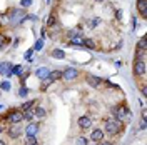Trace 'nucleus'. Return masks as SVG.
<instances>
[{
    "mask_svg": "<svg viewBox=\"0 0 147 145\" xmlns=\"http://www.w3.org/2000/svg\"><path fill=\"white\" fill-rule=\"evenodd\" d=\"M77 145H87V138H85V137H80V138L77 140Z\"/></svg>",
    "mask_w": 147,
    "mask_h": 145,
    "instance_id": "33",
    "label": "nucleus"
},
{
    "mask_svg": "<svg viewBox=\"0 0 147 145\" xmlns=\"http://www.w3.org/2000/svg\"><path fill=\"white\" fill-rule=\"evenodd\" d=\"M92 125V118L89 115H84V117L79 118V127L80 128H90Z\"/></svg>",
    "mask_w": 147,
    "mask_h": 145,
    "instance_id": "12",
    "label": "nucleus"
},
{
    "mask_svg": "<svg viewBox=\"0 0 147 145\" xmlns=\"http://www.w3.org/2000/svg\"><path fill=\"white\" fill-rule=\"evenodd\" d=\"M10 68H12V64H10V62H2V64H0V73H2V75H9Z\"/></svg>",
    "mask_w": 147,
    "mask_h": 145,
    "instance_id": "13",
    "label": "nucleus"
},
{
    "mask_svg": "<svg viewBox=\"0 0 147 145\" xmlns=\"http://www.w3.org/2000/svg\"><path fill=\"white\" fill-rule=\"evenodd\" d=\"M112 113L115 115L117 120H125V122H129L132 118V113H130V110L125 105H115V107H112Z\"/></svg>",
    "mask_w": 147,
    "mask_h": 145,
    "instance_id": "1",
    "label": "nucleus"
},
{
    "mask_svg": "<svg viewBox=\"0 0 147 145\" xmlns=\"http://www.w3.org/2000/svg\"><path fill=\"white\" fill-rule=\"evenodd\" d=\"M0 134H2V127H0Z\"/></svg>",
    "mask_w": 147,
    "mask_h": 145,
    "instance_id": "42",
    "label": "nucleus"
},
{
    "mask_svg": "<svg viewBox=\"0 0 147 145\" xmlns=\"http://www.w3.org/2000/svg\"><path fill=\"white\" fill-rule=\"evenodd\" d=\"M99 23H100V18H92L90 22H89V27H90V28H95Z\"/></svg>",
    "mask_w": 147,
    "mask_h": 145,
    "instance_id": "27",
    "label": "nucleus"
},
{
    "mask_svg": "<svg viewBox=\"0 0 147 145\" xmlns=\"http://www.w3.org/2000/svg\"><path fill=\"white\" fill-rule=\"evenodd\" d=\"M137 12L142 18L147 17V0H137Z\"/></svg>",
    "mask_w": 147,
    "mask_h": 145,
    "instance_id": "7",
    "label": "nucleus"
},
{
    "mask_svg": "<svg viewBox=\"0 0 147 145\" xmlns=\"http://www.w3.org/2000/svg\"><path fill=\"white\" fill-rule=\"evenodd\" d=\"M122 130V122L120 120H107L105 122V132L110 135H117Z\"/></svg>",
    "mask_w": 147,
    "mask_h": 145,
    "instance_id": "4",
    "label": "nucleus"
},
{
    "mask_svg": "<svg viewBox=\"0 0 147 145\" xmlns=\"http://www.w3.org/2000/svg\"><path fill=\"white\" fill-rule=\"evenodd\" d=\"M82 47H87V48H95V42H94V38H84V45Z\"/></svg>",
    "mask_w": 147,
    "mask_h": 145,
    "instance_id": "23",
    "label": "nucleus"
},
{
    "mask_svg": "<svg viewBox=\"0 0 147 145\" xmlns=\"http://www.w3.org/2000/svg\"><path fill=\"white\" fill-rule=\"evenodd\" d=\"M0 89H3V90H10V83H9V82H2Z\"/></svg>",
    "mask_w": 147,
    "mask_h": 145,
    "instance_id": "31",
    "label": "nucleus"
},
{
    "mask_svg": "<svg viewBox=\"0 0 147 145\" xmlns=\"http://www.w3.org/2000/svg\"><path fill=\"white\" fill-rule=\"evenodd\" d=\"M90 138L95 142V144H100V142H104V132L99 130V128H95V130L90 134Z\"/></svg>",
    "mask_w": 147,
    "mask_h": 145,
    "instance_id": "9",
    "label": "nucleus"
},
{
    "mask_svg": "<svg viewBox=\"0 0 147 145\" xmlns=\"http://www.w3.org/2000/svg\"><path fill=\"white\" fill-rule=\"evenodd\" d=\"M52 57H54V58H59V60H62V58H65V54L60 50V48H54V50H52Z\"/></svg>",
    "mask_w": 147,
    "mask_h": 145,
    "instance_id": "18",
    "label": "nucleus"
},
{
    "mask_svg": "<svg viewBox=\"0 0 147 145\" xmlns=\"http://www.w3.org/2000/svg\"><path fill=\"white\" fill-rule=\"evenodd\" d=\"M50 83H54V80H52V77H50V75H47L45 79H42V85H40V90L45 92L47 89H49V85H50Z\"/></svg>",
    "mask_w": 147,
    "mask_h": 145,
    "instance_id": "14",
    "label": "nucleus"
},
{
    "mask_svg": "<svg viewBox=\"0 0 147 145\" xmlns=\"http://www.w3.org/2000/svg\"><path fill=\"white\" fill-rule=\"evenodd\" d=\"M20 5H22V7H30V5H32V0H22Z\"/></svg>",
    "mask_w": 147,
    "mask_h": 145,
    "instance_id": "32",
    "label": "nucleus"
},
{
    "mask_svg": "<svg viewBox=\"0 0 147 145\" xmlns=\"http://www.w3.org/2000/svg\"><path fill=\"white\" fill-rule=\"evenodd\" d=\"M7 44H10V37H7V35H0V47L7 45Z\"/></svg>",
    "mask_w": 147,
    "mask_h": 145,
    "instance_id": "26",
    "label": "nucleus"
},
{
    "mask_svg": "<svg viewBox=\"0 0 147 145\" xmlns=\"http://www.w3.org/2000/svg\"><path fill=\"white\" fill-rule=\"evenodd\" d=\"M42 47H44V40L40 38V40H38V42H37V44H35V50H40Z\"/></svg>",
    "mask_w": 147,
    "mask_h": 145,
    "instance_id": "34",
    "label": "nucleus"
},
{
    "mask_svg": "<svg viewBox=\"0 0 147 145\" xmlns=\"http://www.w3.org/2000/svg\"><path fill=\"white\" fill-rule=\"evenodd\" d=\"M34 103H35V100H28V102H25V103H22V110H24V112L30 110L32 107H34Z\"/></svg>",
    "mask_w": 147,
    "mask_h": 145,
    "instance_id": "24",
    "label": "nucleus"
},
{
    "mask_svg": "<svg viewBox=\"0 0 147 145\" xmlns=\"http://www.w3.org/2000/svg\"><path fill=\"white\" fill-rule=\"evenodd\" d=\"M85 80H87V83L90 85V87H99L102 83V79H99V77H95V75H92V73H89V75H85Z\"/></svg>",
    "mask_w": 147,
    "mask_h": 145,
    "instance_id": "8",
    "label": "nucleus"
},
{
    "mask_svg": "<svg viewBox=\"0 0 147 145\" xmlns=\"http://www.w3.org/2000/svg\"><path fill=\"white\" fill-rule=\"evenodd\" d=\"M132 23H134V28L137 27V18L136 17H132Z\"/></svg>",
    "mask_w": 147,
    "mask_h": 145,
    "instance_id": "37",
    "label": "nucleus"
},
{
    "mask_svg": "<svg viewBox=\"0 0 147 145\" xmlns=\"http://www.w3.org/2000/svg\"><path fill=\"white\" fill-rule=\"evenodd\" d=\"M7 134H9L10 138H18V137H20V134H22V130H20V127H18V125H10V128L7 130Z\"/></svg>",
    "mask_w": 147,
    "mask_h": 145,
    "instance_id": "10",
    "label": "nucleus"
},
{
    "mask_svg": "<svg viewBox=\"0 0 147 145\" xmlns=\"http://www.w3.org/2000/svg\"><path fill=\"white\" fill-rule=\"evenodd\" d=\"M140 128H142V130L146 128V120H142V122H140Z\"/></svg>",
    "mask_w": 147,
    "mask_h": 145,
    "instance_id": "38",
    "label": "nucleus"
},
{
    "mask_svg": "<svg viewBox=\"0 0 147 145\" xmlns=\"http://www.w3.org/2000/svg\"><path fill=\"white\" fill-rule=\"evenodd\" d=\"M34 112H35V118H44L47 115V112L42 109V107H35V109H34Z\"/></svg>",
    "mask_w": 147,
    "mask_h": 145,
    "instance_id": "19",
    "label": "nucleus"
},
{
    "mask_svg": "<svg viewBox=\"0 0 147 145\" xmlns=\"http://www.w3.org/2000/svg\"><path fill=\"white\" fill-rule=\"evenodd\" d=\"M95 145H97V144H95Z\"/></svg>",
    "mask_w": 147,
    "mask_h": 145,
    "instance_id": "43",
    "label": "nucleus"
},
{
    "mask_svg": "<svg viewBox=\"0 0 147 145\" xmlns=\"http://www.w3.org/2000/svg\"><path fill=\"white\" fill-rule=\"evenodd\" d=\"M49 75L52 77V80H59V79H62V72L60 70H55V72H49Z\"/></svg>",
    "mask_w": 147,
    "mask_h": 145,
    "instance_id": "25",
    "label": "nucleus"
},
{
    "mask_svg": "<svg viewBox=\"0 0 147 145\" xmlns=\"http://www.w3.org/2000/svg\"><path fill=\"white\" fill-rule=\"evenodd\" d=\"M37 132H38V124L37 122H28L27 128H25V134L27 135H37Z\"/></svg>",
    "mask_w": 147,
    "mask_h": 145,
    "instance_id": "11",
    "label": "nucleus"
},
{
    "mask_svg": "<svg viewBox=\"0 0 147 145\" xmlns=\"http://www.w3.org/2000/svg\"><path fill=\"white\" fill-rule=\"evenodd\" d=\"M99 145H112V144H110V142H100Z\"/></svg>",
    "mask_w": 147,
    "mask_h": 145,
    "instance_id": "39",
    "label": "nucleus"
},
{
    "mask_svg": "<svg viewBox=\"0 0 147 145\" xmlns=\"http://www.w3.org/2000/svg\"><path fill=\"white\" fill-rule=\"evenodd\" d=\"M95 2H104V0H95Z\"/></svg>",
    "mask_w": 147,
    "mask_h": 145,
    "instance_id": "41",
    "label": "nucleus"
},
{
    "mask_svg": "<svg viewBox=\"0 0 147 145\" xmlns=\"http://www.w3.org/2000/svg\"><path fill=\"white\" fill-rule=\"evenodd\" d=\"M115 12H117V13H115V17L120 20V18H122V10H115Z\"/></svg>",
    "mask_w": 147,
    "mask_h": 145,
    "instance_id": "36",
    "label": "nucleus"
},
{
    "mask_svg": "<svg viewBox=\"0 0 147 145\" xmlns=\"http://www.w3.org/2000/svg\"><path fill=\"white\" fill-rule=\"evenodd\" d=\"M18 95H20V97H27V95H28V89H27V87H22L20 92H18Z\"/></svg>",
    "mask_w": 147,
    "mask_h": 145,
    "instance_id": "30",
    "label": "nucleus"
},
{
    "mask_svg": "<svg viewBox=\"0 0 147 145\" xmlns=\"http://www.w3.org/2000/svg\"><path fill=\"white\" fill-rule=\"evenodd\" d=\"M69 42H70L72 45L82 47L84 45V37H74V38H69Z\"/></svg>",
    "mask_w": 147,
    "mask_h": 145,
    "instance_id": "17",
    "label": "nucleus"
},
{
    "mask_svg": "<svg viewBox=\"0 0 147 145\" xmlns=\"http://www.w3.org/2000/svg\"><path fill=\"white\" fill-rule=\"evenodd\" d=\"M0 145H7V144H5V142H3V140H0Z\"/></svg>",
    "mask_w": 147,
    "mask_h": 145,
    "instance_id": "40",
    "label": "nucleus"
},
{
    "mask_svg": "<svg viewBox=\"0 0 147 145\" xmlns=\"http://www.w3.org/2000/svg\"><path fill=\"white\" fill-rule=\"evenodd\" d=\"M55 22H57V18H55V13L52 12V13L49 15V18H47V27L54 28V27H55Z\"/></svg>",
    "mask_w": 147,
    "mask_h": 145,
    "instance_id": "20",
    "label": "nucleus"
},
{
    "mask_svg": "<svg viewBox=\"0 0 147 145\" xmlns=\"http://www.w3.org/2000/svg\"><path fill=\"white\" fill-rule=\"evenodd\" d=\"M35 75L38 77V79H45L47 75H49V70H47L45 67H42V68H38V70L35 72Z\"/></svg>",
    "mask_w": 147,
    "mask_h": 145,
    "instance_id": "21",
    "label": "nucleus"
},
{
    "mask_svg": "<svg viewBox=\"0 0 147 145\" xmlns=\"http://www.w3.org/2000/svg\"><path fill=\"white\" fill-rule=\"evenodd\" d=\"M146 73V60H134V75H144Z\"/></svg>",
    "mask_w": 147,
    "mask_h": 145,
    "instance_id": "5",
    "label": "nucleus"
},
{
    "mask_svg": "<svg viewBox=\"0 0 147 145\" xmlns=\"http://www.w3.org/2000/svg\"><path fill=\"white\" fill-rule=\"evenodd\" d=\"M77 77H79V70L77 68H72V67L70 68H65L64 72H62V79L64 80H75Z\"/></svg>",
    "mask_w": 147,
    "mask_h": 145,
    "instance_id": "6",
    "label": "nucleus"
},
{
    "mask_svg": "<svg viewBox=\"0 0 147 145\" xmlns=\"http://www.w3.org/2000/svg\"><path fill=\"white\" fill-rule=\"evenodd\" d=\"M34 109H35V107H32L30 110L24 112V120H27V122H32V120L35 118V112H34Z\"/></svg>",
    "mask_w": 147,
    "mask_h": 145,
    "instance_id": "15",
    "label": "nucleus"
},
{
    "mask_svg": "<svg viewBox=\"0 0 147 145\" xmlns=\"http://www.w3.org/2000/svg\"><path fill=\"white\" fill-rule=\"evenodd\" d=\"M20 72H22L20 65H12V68H10V73H9V75H12V73H20Z\"/></svg>",
    "mask_w": 147,
    "mask_h": 145,
    "instance_id": "29",
    "label": "nucleus"
},
{
    "mask_svg": "<svg viewBox=\"0 0 147 145\" xmlns=\"http://www.w3.org/2000/svg\"><path fill=\"white\" fill-rule=\"evenodd\" d=\"M137 52H146V37H142L137 42Z\"/></svg>",
    "mask_w": 147,
    "mask_h": 145,
    "instance_id": "22",
    "label": "nucleus"
},
{
    "mask_svg": "<svg viewBox=\"0 0 147 145\" xmlns=\"http://www.w3.org/2000/svg\"><path fill=\"white\" fill-rule=\"evenodd\" d=\"M2 120H9L12 125H18V124L24 120V112H20V110H10Z\"/></svg>",
    "mask_w": 147,
    "mask_h": 145,
    "instance_id": "3",
    "label": "nucleus"
},
{
    "mask_svg": "<svg viewBox=\"0 0 147 145\" xmlns=\"http://www.w3.org/2000/svg\"><path fill=\"white\" fill-rule=\"evenodd\" d=\"M0 25H10L9 12H5V13H2V15H0Z\"/></svg>",
    "mask_w": 147,
    "mask_h": 145,
    "instance_id": "16",
    "label": "nucleus"
},
{
    "mask_svg": "<svg viewBox=\"0 0 147 145\" xmlns=\"http://www.w3.org/2000/svg\"><path fill=\"white\" fill-rule=\"evenodd\" d=\"M32 52H34V50H27V52H25V58H30V57H32Z\"/></svg>",
    "mask_w": 147,
    "mask_h": 145,
    "instance_id": "35",
    "label": "nucleus"
},
{
    "mask_svg": "<svg viewBox=\"0 0 147 145\" xmlns=\"http://www.w3.org/2000/svg\"><path fill=\"white\" fill-rule=\"evenodd\" d=\"M27 145H37L35 135H27Z\"/></svg>",
    "mask_w": 147,
    "mask_h": 145,
    "instance_id": "28",
    "label": "nucleus"
},
{
    "mask_svg": "<svg viewBox=\"0 0 147 145\" xmlns=\"http://www.w3.org/2000/svg\"><path fill=\"white\" fill-rule=\"evenodd\" d=\"M10 15V23H15V25H20L22 22H25V18H27V12L24 9H18V10H12L9 12Z\"/></svg>",
    "mask_w": 147,
    "mask_h": 145,
    "instance_id": "2",
    "label": "nucleus"
}]
</instances>
